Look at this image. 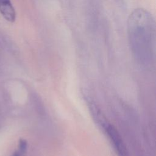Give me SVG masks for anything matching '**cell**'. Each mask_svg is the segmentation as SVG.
<instances>
[{
  "label": "cell",
  "instance_id": "1",
  "mask_svg": "<svg viewBox=\"0 0 156 156\" xmlns=\"http://www.w3.org/2000/svg\"><path fill=\"white\" fill-rule=\"evenodd\" d=\"M127 32L131 48L136 55H146L155 39V21L151 14L141 8L135 9L127 21Z\"/></svg>",
  "mask_w": 156,
  "mask_h": 156
},
{
  "label": "cell",
  "instance_id": "2",
  "mask_svg": "<svg viewBox=\"0 0 156 156\" xmlns=\"http://www.w3.org/2000/svg\"><path fill=\"white\" fill-rule=\"evenodd\" d=\"M107 133L113 142L119 156H127L126 147L118 132L112 125H108L105 127Z\"/></svg>",
  "mask_w": 156,
  "mask_h": 156
},
{
  "label": "cell",
  "instance_id": "3",
  "mask_svg": "<svg viewBox=\"0 0 156 156\" xmlns=\"http://www.w3.org/2000/svg\"><path fill=\"white\" fill-rule=\"evenodd\" d=\"M0 13L9 22H13L16 19V12L10 0H0Z\"/></svg>",
  "mask_w": 156,
  "mask_h": 156
},
{
  "label": "cell",
  "instance_id": "4",
  "mask_svg": "<svg viewBox=\"0 0 156 156\" xmlns=\"http://www.w3.org/2000/svg\"><path fill=\"white\" fill-rule=\"evenodd\" d=\"M27 148V143L24 140H20L19 142V149L20 152H24Z\"/></svg>",
  "mask_w": 156,
  "mask_h": 156
},
{
  "label": "cell",
  "instance_id": "5",
  "mask_svg": "<svg viewBox=\"0 0 156 156\" xmlns=\"http://www.w3.org/2000/svg\"><path fill=\"white\" fill-rule=\"evenodd\" d=\"M12 156H20V153H19L18 152H15L13 154Z\"/></svg>",
  "mask_w": 156,
  "mask_h": 156
},
{
  "label": "cell",
  "instance_id": "6",
  "mask_svg": "<svg viewBox=\"0 0 156 156\" xmlns=\"http://www.w3.org/2000/svg\"><path fill=\"white\" fill-rule=\"evenodd\" d=\"M118 2H120V3H122L123 0H116Z\"/></svg>",
  "mask_w": 156,
  "mask_h": 156
}]
</instances>
